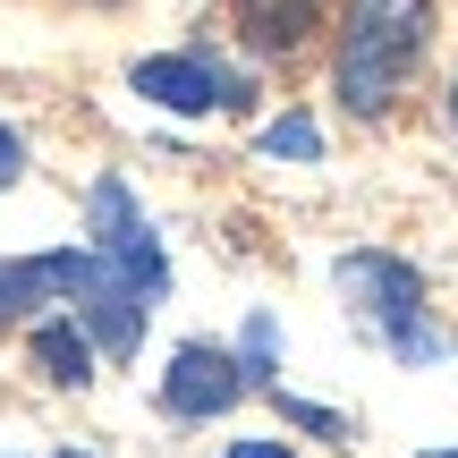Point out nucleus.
<instances>
[{
  "mask_svg": "<svg viewBox=\"0 0 458 458\" xmlns=\"http://www.w3.org/2000/svg\"><path fill=\"white\" fill-rule=\"evenodd\" d=\"M229 17H238L255 60H297L323 34V0H229Z\"/></svg>",
  "mask_w": 458,
  "mask_h": 458,
  "instance_id": "nucleus-9",
  "label": "nucleus"
},
{
  "mask_svg": "<svg viewBox=\"0 0 458 458\" xmlns=\"http://www.w3.org/2000/svg\"><path fill=\"white\" fill-rule=\"evenodd\" d=\"M246 391H263V382H255V365H246L238 348L187 340L179 357H170V374H162V416H179V425H213V416H229Z\"/></svg>",
  "mask_w": 458,
  "mask_h": 458,
  "instance_id": "nucleus-5",
  "label": "nucleus"
},
{
  "mask_svg": "<svg viewBox=\"0 0 458 458\" xmlns=\"http://www.w3.org/2000/svg\"><path fill=\"white\" fill-rule=\"evenodd\" d=\"M416 458H458V450H416Z\"/></svg>",
  "mask_w": 458,
  "mask_h": 458,
  "instance_id": "nucleus-16",
  "label": "nucleus"
},
{
  "mask_svg": "<svg viewBox=\"0 0 458 458\" xmlns=\"http://www.w3.org/2000/svg\"><path fill=\"white\" fill-rule=\"evenodd\" d=\"M128 94L170 119H213V111H246L255 85L221 68L213 51H145V60H128Z\"/></svg>",
  "mask_w": 458,
  "mask_h": 458,
  "instance_id": "nucleus-3",
  "label": "nucleus"
},
{
  "mask_svg": "<svg viewBox=\"0 0 458 458\" xmlns=\"http://www.w3.org/2000/svg\"><path fill=\"white\" fill-rule=\"evenodd\" d=\"M17 179H26V136L0 128V187H17Z\"/></svg>",
  "mask_w": 458,
  "mask_h": 458,
  "instance_id": "nucleus-14",
  "label": "nucleus"
},
{
  "mask_svg": "<svg viewBox=\"0 0 458 458\" xmlns=\"http://www.w3.org/2000/svg\"><path fill=\"white\" fill-rule=\"evenodd\" d=\"M77 323L102 340V357H111V365H128L136 348H145L153 289H136V280H119L111 263H102V280H85V289H77Z\"/></svg>",
  "mask_w": 458,
  "mask_h": 458,
  "instance_id": "nucleus-7",
  "label": "nucleus"
},
{
  "mask_svg": "<svg viewBox=\"0 0 458 458\" xmlns=\"http://www.w3.org/2000/svg\"><path fill=\"white\" fill-rule=\"evenodd\" d=\"M51 458H85V450H51Z\"/></svg>",
  "mask_w": 458,
  "mask_h": 458,
  "instance_id": "nucleus-17",
  "label": "nucleus"
},
{
  "mask_svg": "<svg viewBox=\"0 0 458 458\" xmlns=\"http://www.w3.org/2000/svg\"><path fill=\"white\" fill-rule=\"evenodd\" d=\"M331 280H340L357 323H374V340L391 348L399 365H433L442 357V331H433V314H425V272H416V263L382 255V246H357V255L331 263Z\"/></svg>",
  "mask_w": 458,
  "mask_h": 458,
  "instance_id": "nucleus-2",
  "label": "nucleus"
},
{
  "mask_svg": "<svg viewBox=\"0 0 458 458\" xmlns=\"http://www.w3.org/2000/svg\"><path fill=\"white\" fill-rule=\"evenodd\" d=\"M280 416H289V425H306V433H331V442L348 433V416H340V408H306V399H280Z\"/></svg>",
  "mask_w": 458,
  "mask_h": 458,
  "instance_id": "nucleus-12",
  "label": "nucleus"
},
{
  "mask_svg": "<svg viewBox=\"0 0 458 458\" xmlns=\"http://www.w3.org/2000/svg\"><path fill=\"white\" fill-rule=\"evenodd\" d=\"M255 145H263V153H272V162H323V128H314V119H306V111H280V119H272V128H263V136H255Z\"/></svg>",
  "mask_w": 458,
  "mask_h": 458,
  "instance_id": "nucleus-10",
  "label": "nucleus"
},
{
  "mask_svg": "<svg viewBox=\"0 0 458 458\" xmlns=\"http://www.w3.org/2000/svg\"><path fill=\"white\" fill-rule=\"evenodd\" d=\"M221 458H297V442H280V433H246V442H229Z\"/></svg>",
  "mask_w": 458,
  "mask_h": 458,
  "instance_id": "nucleus-13",
  "label": "nucleus"
},
{
  "mask_svg": "<svg viewBox=\"0 0 458 458\" xmlns=\"http://www.w3.org/2000/svg\"><path fill=\"white\" fill-rule=\"evenodd\" d=\"M433 51V0H348L340 9V51H331V94L348 119H382L416 85Z\"/></svg>",
  "mask_w": 458,
  "mask_h": 458,
  "instance_id": "nucleus-1",
  "label": "nucleus"
},
{
  "mask_svg": "<svg viewBox=\"0 0 458 458\" xmlns=\"http://www.w3.org/2000/svg\"><path fill=\"white\" fill-rule=\"evenodd\" d=\"M85 280H102V255L94 246H51V255H9L0 263V331L26 323L43 306H77Z\"/></svg>",
  "mask_w": 458,
  "mask_h": 458,
  "instance_id": "nucleus-6",
  "label": "nucleus"
},
{
  "mask_svg": "<svg viewBox=\"0 0 458 458\" xmlns=\"http://www.w3.org/2000/svg\"><path fill=\"white\" fill-rule=\"evenodd\" d=\"M26 357H34V374H43L51 391H85V382H94V365H102V340L77 323V306H60V314H34Z\"/></svg>",
  "mask_w": 458,
  "mask_h": 458,
  "instance_id": "nucleus-8",
  "label": "nucleus"
},
{
  "mask_svg": "<svg viewBox=\"0 0 458 458\" xmlns=\"http://www.w3.org/2000/svg\"><path fill=\"white\" fill-rule=\"evenodd\" d=\"M450 128H458V77H450Z\"/></svg>",
  "mask_w": 458,
  "mask_h": 458,
  "instance_id": "nucleus-15",
  "label": "nucleus"
},
{
  "mask_svg": "<svg viewBox=\"0 0 458 458\" xmlns=\"http://www.w3.org/2000/svg\"><path fill=\"white\" fill-rule=\"evenodd\" d=\"M85 246H94V255L111 263L119 280H136V289H153V297L170 289V255H162V238H153V221H145V204H136V187L111 179V170L85 187Z\"/></svg>",
  "mask_w": 458,
  "mask_h": 458,
  "instance_id": "nucleus-4",
  "label": "nucleus"
},
{
  "mask_svg": "<svg viewBox=\"0 0 458 458\" xmlns=\"http://www.w3.org/2000/svg\"><path fill=\"white\" fill-rule=\"evenodd\" d=\"M238 357L255 365V382H272V357H280V331H272V314H255V323L238 331Z\"/></svg>",
  "mask_w": 458,
  "mask_h": 458,
  "instance_id": "nucleus-11",
  "label": "nucleus"
}]
</instances>
